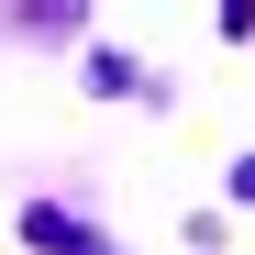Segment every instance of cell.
Instances as JSON below:
<instances>
[{
    "label": "cell",
    "mask_w": 255,
    "mask_h": 255,
    "mask_svg": "<svg viewBox=\"0 0 255 255\" xmlns=\"http://www.w3.org/2000/svg\"><path fill=\"white\" fill-rule=\"evenodd\" d=\"M233 189H244V200H255V155H244V166H233Z\"/></svg>",
    "instance_id": "6da1fadb"
}]
</instances>
